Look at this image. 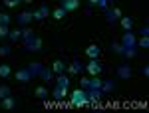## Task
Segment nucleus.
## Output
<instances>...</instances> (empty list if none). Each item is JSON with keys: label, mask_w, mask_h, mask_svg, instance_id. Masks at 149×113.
I'll return each instance as SVG.
<instances>
[{"label": "nucleus", "mask_w": 149, "mask_h": 113, "mask_svg": "<svg viewBox=\"0 0 149 113\" xmlns=\"http://www.w3.org/2000/svg\"><path fill=\"white\" fill-rule=\"evenodd\" d=\"M66 68H68V64L64 62V60H54V64H52V71H54V76H60V73H64L66 71Z\"/></svg>", "instance_id": "obj_14"}, {"label": "nucleus", "mask_w": 149, "mask_h": 113, "mask_svg": "<svg viewBox=\"0 0 149 113\" xmlns=\"http://www.w3.org/2000/svg\"><path fill=\"white\" fill-rule=\"evenodd\" d=\"M22 2H26V4H30V2H32V0H22Z\"/></svg>", "instance_id": "obj_42"}, {"label": "nucleus", "mask_w": 149, "mask_h": 113, "mask_svg": "<svg viewBox=\"0 0 149 113\" xmlns=\"http://www.w3.org/2000/svg\"><path fill=\"white\" fill-rule=\"evenodd\" d=\"M70 78L68 76H64V73H60V76H56V85H60V87H68L70 89Z\"/></svg>", "instance_id": "obj_17"}, {"label": "nucleus", "mask_w": 149, "mask_h": 113, "mask_svg": "<svg viewBox=\"0 0 149 113\" xmlns=\"http://www.w3.org/2000/svg\"><path fill=\"white\" fill-rule=\"evenodd\" d=\"M100 54H102V48H100L97 44H90L88 48H86V56L90 58V60H97Z\"/></svg>", "instance_id": "obj_12"}, {"label": "nucleus", "mask_w": 149, "mask_h": 113, "mask_svg": "<svg viewBox=\"0 0 149 113\" xmlns=\"http://www.w3.org/2000/svg\"><path fill=\"white\" fill-rule=\"evenodd\" d=\"M102 83H103V79H100L97 76H92L90 78V87L92 89H102Z\"/></svg>", "instance_id": "obj_20"}, {"label": "nucleus", "mask_w": 149, "mask_h": 113, "mask_svg": "<svg viewBox=\"0 0 149 113\" xmlns=\"http://www.w3.org/2000/svg\"><path fill=\"white\" fill-rule=\"evenodd\" d=\"M34 36L36 34L30 30V28H24V30H22V38H20V40H22V42H28V40H32Z\"/></svg>", "instance_id": "obj_25"}, {"label": "nucleus", "mask_w": 149, "mask_h": 113, "mask_svg": "<svg viewBox=\"0 0 149 113\" xmlns=\"http://www.w3.org/2000/svg\"><path fill=\"white\" fill-rule=\"evenodd\" d=\"M109 2H113V0H97V6H100V8H102V10H105V8H107V4H109Z\"/></svg>", "instance_id": "obj_37"}, {"label": "nucleus", "mask_w": 149, "mask_h": 113, "mask_svg": "<svg viewBox=\"0 0 149 113\" xmlns=\"http://www.w3.org/2000/svg\"><path fill=\"white\" fill-rule=\"evenodd\" d=\"M38 12L42 14V18H48V16L52 14V12H50V8H48L46 4H40V8H38Z\"/></svg>", "instance_id": "obj_30"}, {"label": "nucleus", "mask_w": 149, "mask_h": 113, "mask_svg": "<svg viewBox=\"0 0 149 113\" xmlns=\"http://www.w3.org/2000/svg\"><path fill=\"white\" fill-rule=\"evenodd\" d=\"M137 48H143V50H147L149 48V36H141L137 40Z\"/></svg>", "instance_id": "obj_26"}, {"label": "nucleus", "mask_w": 149, "mask_h": 113, "mask_svg": "<svg viewBox=\"0 0 149 113\" xmlns=\"http://www.w3.org/2000/svg\"><path fill=\"white\" fill-rule=\"evenodd\" d=\"M80 85H81V89H88V87H90V78H81Z\"/></svg>", "instance_id": "obj_35"}, {"label": "nucleus", "mask_w": 149, "mask_h": 113, "mask_svg": "<svg viewBox=\"0 0 149 113\" xmlns=\"http://www.w3.org/2000/svg\"><path fill=\"white\" fill-rule=\"evenodd\" d=\"M8 34H10V28L0 24V38H8Z\"/></svg>", "instance_id": "obj_34"}, {"label": "nucleus", "mask_w": 149, "mask_h": 113, "mask_svg": "<svg viewBox=\"0 0 149 113\" xmlns=\"http://www.w3.org/2000/svg\"><path fill=\"white\" fill-rule=\"evenodd\" d=\"M84 69L90 73V76H100L103 71V66H102V62L100 60H90V64L88 66H84Z\"/></svg>", "instance_id": "obj_6"}, {"label": "nucleus", "mask_w": 149, "mask_h": 113, "mask_svg": "<svg viewBox=\"0 0 149 113\" xmlns=\"http://www.w3.org/2000/svg\"><path fill=\"white\" fill-rule=\"evenodd\" d=\"M10 73H12V69L8 64H0V78H10Z\"/></svg>", "instance_id": "obj_22"}, {"label": "nucleus", "mask_w": 149, "mask_h": 113, "mask_svg": "<svg viewBox=\"0 0 149 113\" xmlns=\"http://www.w3.org/2000/svg\"><path fill=\"white\" fill-rule=\"evenodd\" d=\"M139 34H141V36H149V26H147V24H145V26H141Z\"/></svg>", "instance_id": "obj_39"}, {"label": "nucleus", "mask_w": 149, "mask_h": 113, "mask_svg": "<svg viewBox=\"0 0 149 113\" xmlns=\"http://www.w3.org/2000/svg\"><path fill=\"white\" fill-rule=\"evenodd\" d=\"M40 76H42V79H46V81H52V78H54V71L48 68H42L40 69Z\"/></svg>", "instance_id": "obj_24"}, {"label": "nucleus", "mask_w": 149, "mask_h": 113, "mask_svg": "<svg viewBox=\"0 0 149 113\" xmlns=\"http://www.w3.org/2000/svg\"><path fill=\"white\" fill-rule=\"evenodd\" d=\"M121 46H123L125 50L137 48V38H135V34H133L131 30H127L125 34H123V38H121Z\"/></svg>", "instance_id": "obj_5"}, {"label": "nucleus", "mask_w": 149, "mask_h": 113, "mask_svg": "<svg viewBox=\"0 0 149 113\" xmlns=\"http://www.w3.org/2000/svg\"><path fill=\"white\" fill-rule=\"evenodd\" d=\"M22 0H2V4L6 6V8H16V4H20Z\"/></svg>", "instance_id": "obj_32"}, {"label": "nucleus", "mask_w": 149, "mask_h": 113, "mask_svg": "<svg viewBox=\"0 0 149 113\" xmlns=\"http://www.w3.org/2000/svg\"><path fill=\"white\" fill-rule=\"evenodd\" d=\"M70 103H72V105H76V107L90 105V99H88L86 89H74V91H72V95H70Z\"/></svg>", "instance_id": "obj_1"}, {"label": "nucleus", "mask_w": 149, "mask_h": 113, "mask_svg": "<svg viewBox=\"0 0 149 113\" xmlns=\"http://www.w3.org/2000/svg\"><path fill=\"white\" fill-rule=\"evenodd\" d=\"M121 56L127 58V60L135 58V56H137V48H131V50H125V48H123V54H121Z\"/></svg>", "instance_id": "obj_27"}, {"label": "nucleus", "mask_w": 149, "mask_h": 113, "mask_svg": "<svg viewBox=\"0 0 149 113\" xmlns=\"http://www.w3.org/2000/svg\"><path fill=\"white\" fill-rule=\"evenodd\" d=\"M52 95H54L56 101H64V97H68V87H60V85H56L54 91H52Z\"/></svg>", "instance_id": "obj_15"}, {"label": "nucleus", "mask_w": 149, "mask_h": 113, "mask_svg": "<svg viewBox=\"0 0 149 113\" xmlns=\"http://www.w3.org/2000/svg\"><path fill=\"white\" fill-rule=\"evenodd\" d=\"M32 20H36V22H40V20H44V18H42V14H40L38 10H32Z\"/></svg>", "instance_id": "obj_38"}, {"label": "nucleus", "mask_w": 149, "mask_h": 113, "mask_svg": "<svg viewBox=\"0 0 149 113\" xmlns=\"http://www.w3.org/2000/svg\"><path fill=\"white\" fill-rule=\"evenodd\" d=\"M115 89V81L113 79H103V83H102V91L103 93H109V91H113Z\"/></svg>", "instance_id": "obj_18"}, {"label": "nucleus", "mask_w": 149, "mask_h": 113, "mask_svg": "<svg viewBox=\"0 0 149 113\" xmlns=\"http://www.w3.org/2000/svg\"><path fill=\"white\" fill-rule=\"evenodd\" d=\"M0 56H10V46H0Z\"/></svg>", "instance_id": "obj_36"}, {"label": "nucleus", "mask_w": 149, "mask_h": 113, "mask_svg": "<svg viewBox=\"0 0 149 113\" xmlns=\"http://www.w3.org/2000/svg\"><path fill=\"white\" fill-rule=\"evenodd\" d=\"M12 91H10V87L8 85H0V99H4L6 95H10Z\"/></svg>", "instance_id": "obj_33"}, {"label": "nucleus", "mask_w": 149, "mask_h": 113, "mask_svg": "<svg viewBox=\"0 0 149 113\" xmlns=\"http://www.w3.org/2000/svg\"><path fill=\"white\" fill-rule=\"evenodd\" d=\"M93 6H97V0H88V12L92 10Z\"/></svg>", "instance_id": "obj_40"}, {"label": "nucleus", "mask_w": 149, "mask_h": 113, "mask_svg": "<svg viewBox=\"0 0 149 113\" xmlns=\"http://www.w3.org/2000/svg\"><path fill=\"white\" fill-rule=\"evenodd\" d=\"M60 6L66 12H74L80 8V0H60Z\"/></svg>", "instance_id": "obj_11"}, {"label": "nucleus", "mask_w": 149, "mask_h": 113, "mask_svg": "<svg viewBox=\"0 0 149 113\" xmlns=\"http://www.w3.org/2000/svg\"><path fill=\"white\" fill-rule=\"evenodd\" d=\"M66 69H68V73H72V76H80L81 71H84V64H81L80 60H74Z\"/></svg>", "instance_id": "obj_13"}, {"label": "nucleus", "mask_w": 149, "mask_h": 113, "mask_svg": "<svg viewBox=\"0 0 149 113\" xmlns=\"http://www.w3.org/2000/svg\"><path fill=\"white\" fill-rule=\"evenodd\" d=\"M34 95L38 97V99H46L48 97V87H44V85H38L34 89Z\"/></svg>", "instance_id": "obj_19"}, {"label": "nucleus", "mask_w": 149, "mask_h": 113, "mask_svg": "<svg viewBox=\"0 0 149 113\" xmlns=\"http://www.w3.org/2000/svg\"><path fill=\"white\" fill-rule=\"evenodd\" d=\"M42 48H44V42H42V38H38V36H34V38L28 40V42H24V50H26V52H42Z\"/></svg>", "instance_id": "obj_3"}, {"label": "nucleus", "mask_w": 149, "mask_h": 113, "mask_svg": "<svg viewBox=\"0 0 149 113\" xmlns=\"http://www.w3.org/2000/svg\"><path fill=\"white\" fill-rule=\"evenodd\" d=\"M139 71H141V76H149V66H143Z\"/></svg>", "instance_id": "obj_41"}, {"label": "nucleus", "mask_w": 149, "mask_h": 113, "mask_svg": "<svg viewBox=\"0 0 149 113\" xmlns=\"http://www.w3.org/2000/svg\"><path fill=\"white\" fill-rule=\"evenodd\" d=\"M10 16H8V14H6V12H0V24H2V26H8V24H10Z\"/></svg>", "instance_id": "obj_31"}, {"label": "nucleus", "mask_w": 149, "mask_h": 113, "mask_svg": "<svg viewBox=\"0 0 149 113\" xmlns=\"http://www.w3.org/2000/svg\"><path fill=\"white\" fill-rule=\"evenodd\" d=\"M8 38H10L12 42H18V40L22 38V30H20V28H14V30H10V34H8Z\"/></svg>", "instance_id": "obj_23"}, {"label": "nucleus", "mask_w": 149, "mask_h": 113, "mask_svg": "<svg viewBox=\"0 0 149 113\" xmlns=\"http://www.w3.org/2000/svg\"><path fill=\"white\" fill-rule=\"evenodd\" d=\"M105 20H107V24H111L113 26L115 22H119V18L123 16V12L119 10V8H105Z\"/></svg>", "instance_id": "obj_4"}, {"label": "nucleus", "mask_w": 149, "mask_h": 113, "mask_svg": "<svg viewBox=\"0 0 149 113\" xmlns=\"http://www.w3.org/2000/svg\"><path fill=\"white\" fill-rule=\"evenodd\" d=\"M28 68H30V71H32V73L36 76V73H40V69H42V64H40V62H32Z\"/></svg>", "instance_id": "obj_29"}, {"label": "nucleus", "mask_w": 149, "mask_h": 113, "mask_svg": "<svg viewBox=\"0 0 149 113\" xmlns=\"http://www.w3.org/2000/svg\"><path fill=\"white\" fill-rule=\"evenodd\" d=\"M32 22V12L30 10H24V12H18L16 14V24L18 26H26V24Z\"/></svg>", "instance_id": "obj_9"}, {"label": "nucleus", "mask_w": 149, "mask_h": 113, "mask_svg": "<svg viewBox=\"0 0 149 113\" xmlns=\"http://www.w3.org/2000/svg\"><path fill=\"white\" fill-rule=\"evenodd\" d=\"M16 105H18V101H16V97H12V93H10V95H6L4 99H0V107L6 109V111L16 109Z\"/></svg>", "instance_id": "obj_10"}, {"label": "nucleus", "mask_w": 149, "mask_h": 113, "mask_svg": "<svg viewBox=\"0 0 149 113\" xmlns=\"http://www.w3.org/2000/svg\"><path fill=\"white\" fill-rule=\"evenodd\" d=\"M109 50H113L115 54H119V56L123 54V46H121V42H119V44H117V42H111V44H109Z\"/></svg>", "instance_id": "obj_28"}, {"label": "nucleus", "mask_w": 149, "mask_h": 113, "mask_svg": "<svg viewBox=\"0 0 149 113\" xmlns=\"http://www.w3.org/2000/svg\"><path fill=\"white\" fill-rule=\"evenodd\" d=\"M115 73H117V78H119V79H129V78H131V73H133V69H131V66H127V64H121V66H117Z\"/></svg>", "instance_id": "obj_7"}, {"label": "nucleus", "mask_w": 149, "mask_h": 113, "mask_svg": "<svg viewBox=\"0 0 149 113\" xmlns=\"http://www.w3.org/2000/svg\"><path fill=\"white\" fill-rule=\"evenodd\" d=\"M52 16H54V20H64V18L68 16V12H66L64 8H62V6H60V8H56V10L52 12Z\"/></svg>", "instance_id": "obj_21"}, {"label": "nucleus", "mask_w": 149, "mask_h": 113, "mask_svg": "<svg viewBox=\"0 0 149 113\" xmlns=\"http://www.w3.org/2000/svg\"><path fill=\"white\" fill-rule=\"evenodd\" d=\"M119 24H121V28L127 32V30L133 28V18H131V16H121V18H119Z\"/></svg>", "instance_id": "obj_16"}, {"label": "nucleus", "mask_w": 149, "mask_h": 113, "mask_svg": "<svg viewBox=\"0 0 149 113\" xmlns=\"http://www.w3.org/2000/svg\"><path fill=\"white\" fill-rule=\"evenodd\" d=\"M14 79H16V81H20V83H28V81H32V79H34V73L30 71V68H20V69H16Z\"/></svg>", "instance_id": "obj_2"}, {"label": "nucleus", "mask_w": 149, "mask_h": 113, "mask_svg": "<svg viewBox=\"0 0 149 113\" xmlns=\"http://www.w3.org/2000/svg\"><path fill=\"white\" fill-rule=\"evenodd\" d=\"M86 93H88L90 105H95V103H97V101L103 97V91H102V89H92V87H88V89H86Z\"/></svg>", "instance_id": "obj_8"}]
</instances>
